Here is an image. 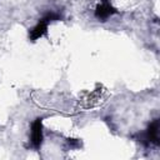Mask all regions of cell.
Listing matches in <instances>:
<instances>
[{"mask_svg": "<svg viewBox=\"0 0 160 160\" xmlns=\"http://www.w3.org/2000/svg\"><path fill=\"white\" fill-rule=\"evenodd\" d=\"M61 19H62V15H61L60 12L48 11L46 14H44V15L39 19V21L36 22V25L32 26V28L29 30V40L36 41L38 39L42 38V36L46 35V32H48L49 24L52 22V21L61 20Z\"/></svg>", "mask_w": 160, "mask_h": 160, "instance_id": "6da1fadb", "label": "cell"}, {"mask_svg": "<svg viewBox=\"0 0 160 160\" xmlns=\"http://www.w3.org/2000/svg\"><path fill=\"white\" fill-rule=\"evenodd\" d=\"M159 131H160V119H154L148 128L145 129V131L139 132L135 139L142 144L145 148H149L150 145H155L158 146L160 144V136H159Z\"/></svg>", "mask_w": 160, "mask_h": 160, "instance_id": "7a4b0ae2", "label": "cell"}, {"mask_svg": "<svg viewBox=\"0 0 160 160\" xmlns=\"http://www.w3.org/2000/svg\"><path fill=\"white\" fill-rule=\"evenodd\" d=\"M42 118H36L31 124L30 130V145L35 150H39L42 144Z\"/></svg>", "mask_w": 160, "mask_h": 160, "instance_id": "3957f363", "label": "cell"}, {"mask_svg": "<svg viewBox=\"0 0 160 160\" xmlns=\"http://www.w3.org/2000/svg\"><path fill=\"white\" fill-rule=\"evenodd\" d=\"M116 12H118V10L111 5L110 0H101L96 5L95 11H94V15H95V18L99 21H106L109 18H111Z\"/></svg>", "mask_w": 160, "mask_h": 160, "instance_id": "277c9868", "label": "cell"}]
</instances>
